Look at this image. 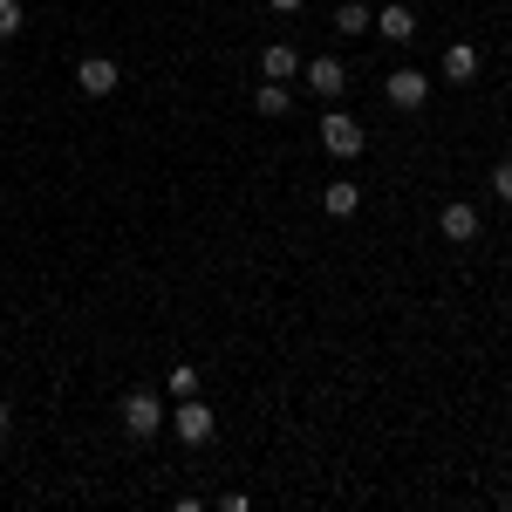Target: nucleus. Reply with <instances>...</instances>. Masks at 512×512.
<instances>
[{"mask_svg":"<svg viewBox=\"0 0 512 512\" xmlns=\"http://www.w3.org/2000/svg\"><path fill=\"white\" fill-rule=\"evenodd\" d=\"M123 431L130 437H158L164 431V396L158 390H130L123 396Z\"/></svg>","mask_w":512,"mask_h":512,"instance_id":"nucleus-1","label":"nucleus"},{"mask_svg":"<svg viewBox=\"0 0 512 512\" xmlns=\"http://www.w3.org/2000/svg\"><path fill=\"white\" fill-rule=\"evenodd\" d=\"M321 144H328V158H362V123L342 117V110H328V117H321Z\"/></svg>","mask_w":512,"mask_h":512,"instance_id":"nucleus-2","label":"nucleus"},{"mask_svg":"<svg viewBox=\"0 0 512 512\" xmlns=\"http://www.w3.org/2000/svg\"><path fill=\"white\" fill-rule=\"evenodd\" d=\"M383 96H390L396 110H417V103L431 96V76H424V69H390V82H383Z\"/></svg>","mask_w":512,"mask_h":512,"instance_id":"nucleus-3","label":"nucleus"},{"mask_svg":"<svg viewBox=\"0 0 512 512\" xmlns=\"http://www.w3.org/2000/svg\"><path fill=\"white\" fill-rule=\"evenodd\" d=\"M117 62H110V55H89V62H76V89L82 96H110V89H117Z\"/></svg>","mask_w":512,"mask_h":512,"instance_id":"nucleus-4","label":"nucleus"},{"mask_svg":"<svg viewBox=\"0 0 512 512\" xmlns=\"http://www.w3.org/2000/svg\"><path fill=\"white\" fill-rule=\"evenodd\" d=\"M301 76H308V89H315V96H328V103H335V96L349 89V69H342L335 55H321V62H308Z\"/></svg>","mask_w":512,"mask_h":512,"instance_id":"nucleus-5","label":"nucleus"},{"mask_svg":"<svg viewBox=\"0 0 512 512\" xmlns=\"http://www.w3.org/2000/svg\"><path fill=\"white\" fill-rule=\"evenodd\" d=\"M437 233L451 239V246H472L478 239V212L472 205H444V212H437Z\"/></svg>","mask_w":512,"mask_h":512,"instance_id":"nucleus-6","label":"nucleus"},{"mask_svg":"<svg viewBox=\"0 0 512 512\" xmlns=\"http://www.w3.org/2000/svg\"><path fill=\"white\" fill-rule=\"evenodd\" d=\"M212 424H219V417H212V403H192V396L178 403V437H185V444H205Z\"/></svg>","mask_w":512,"mask_h":512,"instance_id":"nucleus-7","label":"nucleus"},{"mask_svg":"<svg viewBox=\"0 0 512 512\" xmlns=\"http://www.w3.org/2000/svg\"><path fill=\"white\" fill-rule=\"evenodd\" d=\"M253 110H260V117H287V110H294V96H287V82H260V89H253Z\"/></svg>","mask_w":512,"mask_h":512,"instance_id":"nucleus-8","label":"nucleus"},{"mask_svg":"<svg viewBox=\"0 0 512 512\" xmlns=\"http://www.w3.org/2000/svg\"><path fill=\"white\" fill-rule=\"evenodd\" d=\"M369 28H383L390 41H410V35H417V14H410V7H383V14H376Z\"/></svg>","mask_w":512,"mask_h":512,"instance_id":"nucleus-9","label":"nucleus"},{"mask_svg":"<svg viewBox=\"0 0 512 512\" xmlns=\"http://www.w3.org/2000/svg\"><path fill=\"white\" fill-rule=\"evenodd\" d=\"M444 82H478V48H465V41H458V48L444 55Z\"/></svg>","mask_w":512,"mask_h":512,"instance_id":"nucleus-10","label":"nucleus"},{"mask_svg":"<svg viewBox=\"0 0 512 512\" xmlns=\"http://www.w3.org/2000/svg\"><path fill=\"white\" fill-rule=\"evenodd\" d=\"M369 21H376V14H369L362 0H342V7H335V35H369Z\"/></svg>","mask_w":512,"mask_h":512,"instance_id":"nucleus-11","label":"nucleus"},{"mask_svg":"<svg viewBox=\"0 0 512 512\" xmlns=\"http://www.w3.org/2000/svg\"><path fill=\"white\" fill-rule=\"evenodd\" d=\"M294 69H301V55H294V48H287V41H274V48H267V55H260V76H294Z\"/></svg>","mask_w":512,"mask_h":512,"instance_id":"nucleus-12","label":"nucleus"},{"mask_svg":"<svg viewBox=\"0 0 512 512\" xmlns=\"http://www.w3.org/2000/svg\"><path fill=\"white\" fill-rule=\"evenodd\" d=\"M321 205H328V219H349L355 205H362V192H355V185H328V192H321Z\"/></svg>","mask_w":512,"mask_h":512,"instance_id":"nucleus-13","label":"nucleus"},{"mask_svg":"<svg viewBox=\"0 0 512 512\" xmlns=\"http://www.w3.org/2000/svg\"><path fill=\"white\" fill-rule=\"evenodd\" d=\"M28 28V14H21V0H0V41H14Z\"/></svg>","mask_w":512,"mask_h":512,"instance_id":"nucleus-14","label":"nucleus"},{"mask_svg":"<svg viewBox=\"0 0 512 512\" xmlns=\"http://www.w3.org/2000/svg\"><path fill=\"white\" fill-rule=\"evenodd\" d=\"M198 390V369L192 362H178V369H171V396H192Z\"/></svg>","mask_w":512,"mask_h":512,"instance_id":"nucleus-15","label":"nucleus"},{"mask_svg":"<svg viewBox=\"0 0 512 512\" xmlns=\"http://www.w3.org/2000/svg\"><path fill=\"white\" fill-rule=\"evenodd\" d=\"M492 192H499V198L512 205V158H499V164H492Z\"/></svg>","mask_w":512,"mask_h":512,"instance_id":"nucleus-16","label":"nucleus"},{"mask_svg":"<svg viewBox=\"0 0 512 512\" xmlns=\"http://www.w3.org/2000/svg\"><path fill=\"white\" fill-rule=\"evenodd\" d=\"M267 7H280V14H294V7H301V0H267Z\"/></svg>","mask_w":512,"mask_h":512,"instance_id":"nucleus-17","label":"nucleus"},{"mask_svg":"<svg viewBox=\"0 0 512 512\" xmlns=\"http://www.w3.org/2000/svg\"><path fill=\"white\" fill-rule=\"evenodd\" d=\"M7 424H14V410H7V403H0V431H7Z\"/></svg>","mask_w":512,"mask_h":512,"instance_id":"nucleus-18","label":"nucleus"},{"mask_svg":"<svg viewBox=\"0 0 512 512\" xmlns=\"http://www.w3.org/2000/svg\"><path fill=\"white\" fill-rule=\"evenodd\" d=\"M506 512H512V492H506Z\"/></svg>","mask_w":512,"mask_h":512,"instance_id":"nucleus-19","label":"nucleus"}]
</instances>
